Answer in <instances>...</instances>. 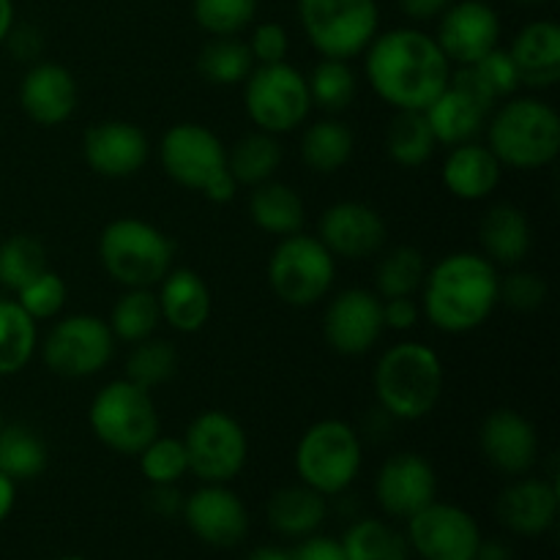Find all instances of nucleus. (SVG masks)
Here are the masks:
<instances>
[{
  "label": "nucleus",
  "mask_w": 560,
  "mask_h": 560,
  "mask_svg": "<svg viewBox=\"0 0 560 560\" xmlns=\"http://www.w3.org/2000/svg\"><path fill=\"white\" fill-rule=\"evenodd\" d=\"M366 82L394 113H421L452 82V60L421 27H392L364 49Z\"/></svg>",
  "instance_id": "nucleus-1"
},
{
  "label": "nucleus",
  "mask_w": 560,
  "mask_h": 560,
  "mask_svg": "<svg viewBox=\"0 0 560 560\" xmlns=\"http://www.w3.org/2000/svg\"><path fill=\"white\" fill-rule=\"evenodd\" d=\"M498 282L501 273L481 252H452L427 268L419 290L421 317L452 337L476 331L495 312Z\"/></svg>",
  "instance_id": "nucleus-2"
},
{
  "label": "nucleus",
  "mask_w": 560,
  "mask_h": 560,
  "mask_svg": "<svg viewBox=\"0 0 560 560\" xmlns=\"http://www.w3.org/2000/svg\"><path fill=\"white\" fill-rule=\"evenodd\" d=\"M485 145L495 153L503 170L550 167L560 153V115L539 96H509L490 113Z\"/></svg>",
  "instance_id": "nucleus-3"
},
{
  "label": "nucleus",
  "mask_w": 560,
  "mask_h": 560,
  "mask_svg": "<svg viewBox=\"0 0 560 560\" xmlns=\"http://www.w3.org/2000/svg\"><path fill=\"white\" fill-rule=\"evenodd\" d=\"M443 383L441 355L416 339L383 350L372 372L377 405L397 421L427 419L441 402Z\"/></svg>",
  "instance_id": "nucleus-4"
},
{
  "label": "nucleus",
  "mask_w": 560,
  "mask_h": 560,
  "mask_svg": "<svg viewBox=\"0 0 560 560\" xmlns=\"http://www.w3.org/2000/svg\"><path fill=\"white\" fill-rule=\"evenodd\" d=\"M98 262L120 288H156L175 262V244L162 228L137 217L113 219L98 235Z\"/></svg>",
  "instance_id": "nucleus-5"
},
{
  "label": "nucleus",
  "mask_w": 560,
  "mask_h": 560,
  "mask_svg": "<svg viewBox=\"0 0 560 560\" xmlns=\"http://www.w3.org/2000/svg\"><path fill=\"white\" fill-rule=\"evenodd\" d=\"M295 474L328 501L355 485L364 465V441L359 430L342 419H320L306 427L295 443Z\"/></svg>",
  "instance_id": "nucleus-6"
},
{
  "label": "nucleus",
  "mask_w": 560,
  "mask_h": 560,
  "mask_svg": "<svg viewBox=\"0 0 560 560\" xmlns=\"http://www.w3.org/2000/svg\"><path fill=\"white\" fill-rule=\"evenodd\" d=\"M88 424L104 448L124 457H137L162 432L151 392L126 377L109 381L93 394Z\"/></svg>",
  "instance_id": "nucleus-7"
},
{
  "label": "nucleus",
  "mask_w": 560,
  "mask_h": 560,
  "mask_svg": "<svg viewBox=\"0 0 560 560\" xmlns=\"http://www.w3.org/2000/svg\"><path fill=\"white\" fill-rule=\"evenodd\" d=\"M295 14L320 58H359L381 33L377 0H295Z\"/></svg>",
  "instance_id": "nucleus-8"
},
{
  "label": "nucleus",
  "mask_w": 560,
  "mask_h": 560,
  "mask_svg": "<svg viewBox=\"0 0 560 560\" xmlns=\"http://www.w3.org/2000/svg\"><path fill=\"white\" fill-rule=\"evenodd\" d=\"M268 288L282 304L293 310H310L320 304L337 279V257L320 244L317 235L304 230L288 238H277L266 266Z\"/></svg>",
  "instance_id": "nucleus-9"
},
{
  "label": "nucleus",
  "mask_w": 560,
  "mask_h": 560,
  "mask_svg": "<svg viewBox=\"0 0 560 560\" xmlns=\"http://www.w3.org/2000/svg\"><path fill=\"white\" fill-rule=\"evenodd\" d=\"M244 109L255 129L273 137L290 135L312 113L306 74L288 60L255 66L244 80Z\"/></svg>",
  "instance_id": "nucleus-10"
},
{
  "label": "nucleus",
  "mask_w": 560,
  "mask_h": 560,
  "mask_svg": "<svg viewBox=\"0 0 560 560\" xmlns=\"http://www.w3.org/2000/svg\"><path fill=\"white\" fill-rule=\"evenodd\" d=\"M115 345L118 342H115L107 320L80 312V315L60 317L49 328L38 350H42L44 366L52 375L85 381V377L107 370L115 355Z\"/></svg>",
  "instance_id": "nucleus-11"
},
{
  "label": "nucleus",
  "mask_w": 560,
  "mask_h": 560,
  "mask_svg": "<svg viewBox=\"0 0 560 560\" xmlns=\"http://www.w3.org/2000/svg\"><path fill=\"white\" fill-rule=\"evenodd\" d=\"M189 474L202 485H230L241 476L249 459V438L224 410H202L184 432Z\"/></svg>",
  "instance_id": "nucleus-12"
},
{
  "label": "nucleus",
  "mask_w": 560,
  "mask_h": 560,
  "mask_svg": "<svg viewBox=\"0 0 560 560\" xmlns=\"http://www.w3.org/2000/svg\"><path fill=\"white\" fill-rule=\"evenodd\" d=\"M405 523L410 552L421 560H476L485 539L474 514L438 498Z\"/></svg>",
  "instance_id": "nucleus-13"
},
{
  "label": "nucleus",
  "mask_w": 560,
  "mask_h": 560,
  "mask_svg": "<svg viewBox=\"0 0 560 560\" xmlns=\"http://www.w3.org/2000/svg\"><path fill=\"white\" fill-rule=\"evenodd\" d=\"M159 164L173 184L202 191L228 170V145L202 124H175L159 140Z\"/></svg>",
  "instance_id": "nucleus-14"
},
{
  "label": "nucleus",
  "mask_w": 560,
  "mask_h": 560,
  "mask_svg": "<svg viewBox=\"0 0 560 560\" xmlns=\"http://www.w3.org/2000/svg\"><path fill=\"white\" fill-rule=\"evenodd\" d=\"M383 334V299L375 290L345 288L331 295L323 312V339L334 353L361 359L377 348Z\"/></svg>",
  "instance_id": "nucleus-15"
},
{
  "label": "nucleus",
  "mask_w": 560,
  "mask_h": 560,
  "mask_svg": "<svg viewBox=\"0 0 560 560\" xmlns=\"http://www.w3.org/2000/svg\"><path fill=\"white\" fill-rule=\"evenodd\" d=\"M317 238L337 260L355 262L386 249L388 224L370 202L339 200L320 213Z\"/></svg>",
  "instance_id": "nucleus-16"
},
{
  "label": "nucleus",
  "mask_w": 560,
  "mask_h": 560,
  "mask_svg": "<svg viewBox=\"0 0 560 560\" xmlns=\"http://www.w3.org/2000/svg\"><path fill=\"white\" fill-rule=\"evenodd\" d=\"M180 517L208 547L230 550L249 536V509L228 485H202L184 498Z\"/></svg>",
  "instance_id": "nucleus-17"
},
{
  "label": "nucleus",
  "mask_w": 560,
  "mask_h": 560,
  "mask_svg": "<svg viewBox=\"0 0 560 560\" xmlns=\"http://www.w3.org/2000/svg\"><path fill=\"white\" fill-rule=\"evenodd\" d=\"M501 14L487 0H457L438 16L435 42L452 66H470L501 47Z\"/></svg>",
  "instance_id": "nucleus-18"
},
{
  "label": "nucleus",
  "mask_w": 560,
  "mask_h": 560,
  "mask_svg": "<svg viewBox=\"0 0 560 560\" xmlns=\"http://www.w3.org/2000/svg\"><path fill=\"white\" fill-rule=\"evenodd\" d=\"M375 501L388 517L410 520L438 498V474L419 452H397L377 468Z\"/></svg>",
  "instance_id": "nucleus-19"
},
{
  "label": "nucleus",
  "mask_w": 560,
  "mask_h": 560,
  "mask_svg": "<svg viewBox=\"0 0 560 560\" xmlns=\"http://www.w3.org/2000/svg\"><path fill=\"white\" fill-rule=\"evenodd\" d=\"M479 448L498 474L517 479L536 468L541 441L528 416L512 408H498L481 421Z\"/></svg>",
  "instance_id": "nucleus-20"
},
{
  "label": "nucleus",
  "mask_w": 560,
  "mask_h": 560,
  "mask_svg": "<svg viewBox=\"0 0 560 560\" xmlns=\"http://www.w3.org/2000/svg\"><path fill=\"white\" fill-rule=\"evenodd\" d=\"M85 164L102 178H131L151 159V142L137 124L129 120H102L82 137Z\"/></svg>",
  "instance_id": "nucleus-21"
},
{
  "label": "nucleus",
  "mask_w": 560,
  "mask_h": 560,
  "mask_svg": "<svg viewBox=\"0 0 560 560\" xmlns=\"http://www.w3.org/2000/svg\"><path fill=\"white\" fill-rule=\"evenodd\" d=\"M80 88L66 66L52 60H36L27 66L20 82V107L36 126L52 129L74 115Z\"/></svg>",
  "instance_id": "nucleus-22"
},
{
  "label": "nucleus",
  "mask_w": 560,
  "mask_h": 560,
  "mask_svg": "<svg viewBox=\"0 0 560 560\" xmlns=\"http://www.w3.org/2000/svg\"><path fill=\"white\" fill-rule=\"evenodd\" d=\"M560 492L552 479L541 476H517L506 490L498 495L495 514L501 525L512 534L534 539L552 530L558 520Z\"/></svg>",
  "instance_id": "nucleus-23"
},
{
  "label": "nucleus",
  "mask_w": 560,
  "mask_h": 560,
  "mask_svg": "<svg viewBox=\"0 0 560 560\" xmlns=\"http://www.w3.org/2000/svg\"><path fill=\"white\" fill-rule=\"evenodd\" d=\"M441 180L448 195L457 200L481 202L501 186L503 164L485 142H463V145L448 148L441 167Z\"/></svg>",
  "instance_id": "nucleus-24"
},
{
  "label": "nucleus",
  "mask_w": 560,
  "mask_h": 560,
  "mask_svg": "<svg viewBox=\"0 0 560 560\" xmlns=\"http://www.w3.org/2000/svg\"><path fill=\"white\" fill-rule=\"evenodd\" d=\"M520 74V85L547 91L560 80V27L552 20H534L506 49Z\"/></svg>",
  "instance_id": "nucleus-25"
},
{
  "label": "nucleus",
  "mask_w": 560,
  "mask_h": 560,
  "mask_svg": "<svg viewBox=\"0 0 560 560\" xmlns=\"http://www.w3.org/2000/svg\"><path fill=\"white\" fill-rule=\"evenodd\" d=\"M156 288L162 323H167L173 331L197 334L208 326L213 312V295L200 273L191 268H173Z\"/></svg>",
  "instance_id": "nucleus-26"
},
{
  "label": "nucleus",
  "mask_w": 560,
  "mask_h": 560,
  "mask_svg": "<svg viewBox=\"0 0 560 560\" xmlns=\"http://www.w3.org/2000/svg\"><path fill=\"white\" fill-rule=\"evenodd\" d=\"M481 255L495 268H517L534 246V230L523 208L514 202H495L487 208L479 224Z\"/></svg>",
  "instance_id": "nucleus-27"
},
{
  "label": "nucleus",
  "mask_w": 560,
  "mask_h": 560,
  "mask_svg": "<svg viewBox=\"0 0 560 560\" xmlns=\"http://www.w3.org/2000/svg\"><path fill=\"white\" fill-rule=\"evenodd\" d=\"M421 113H424L438 145L446 148L479 140V135H485L487 118H490V109H487L485 104L476 102L474 96L459 91L452 82H448L446 91L438 93V96L432 98L430 107L421 109Z\"/></svg>",
  "instance_id": "nucleus-28"
},
{
  "label": "nucleus",
  "mask_w": 560,
  "mask_h": 560,
  "mask_svg": "<svg viewBox=\"0 0 560 560\" xmlns=\"http://www.w3.org/2000/svg\"><path fill=\"white\" fill-rule=\"evenodd\" d=\"M328 517V498L306 485H290L268 498L266 520L284 539H306L317 534Z\"/></svg>",
  "instance_id": "nucleus-29"
},
{
  "label": "nucleus",
  "mask_w": 560,
  "mask_h": 560,
  "mask_svg": "<svg viewBox=\"0 0 560 560\" xmlns=\"http://www.w3.org/2000/svg\"><path fill=\"white\" fill-rule=\"evenodd\" d=\"M249 219L257 230L273 238H288L304 230L306 206L299 191L284 180H266L252 186L249 191Z\"/></svg>",
  "instance_id": "nucleus-30"
},
{
  "label": "nucleus",
  "mask_w": 560,
  "mask_h": 560,
  "mask_svg": "<svg viewBox=\"0 0 560 560\" xmlns=\"http://www.w3.org/2000/svg\"><path fill=\"white\" fill-rule=\"evenodd\" d=\"M355 137L337 115L315 120L301 135V162L317 175H334L353 159Z\"/></svg>",
  "instance_id": "nucleus-31"
},
{
  "label": "nucleus",
  "mask_w": 560,
  "mask_h": 560,
  "mask_svg": "<svg viewBox=\"0 0 560 560\" xmlns=\"http://www.w3.org/2000/svg\"><path fill=\"white\" fill-rule=\"evenodd\" d=\"M36 350L38 323L14 299H0V377L20 375Z\"/></svg>",
  "instance_id": "nucleus-32"
},
{
  "label": "nucleus",
  "mask_w": 560,
  "mask_h": 560,
  "mask_svg": "<svg viewBox=\"0 0 560 560\" xmlns=\"http://www.w3.org/2000/svg\"><path fill=\"white\" fill-rule=\"evenodd\" d=\"M282 164V145L279 137L255 129L241 137L233 148H228V173L238 186L266 184L277 175Z\"/></svg>",
  "instance_id": "nucleus-33"
},
{
  "label": "nucleus",
  "mask_w": 560,
  "mask_h": 560,
  "mask_svg": "<svg viewBox=\"0 0 560 560\" xmlns=\"http://www.w3.org/2000/svg\"><path fill=\"white\" fill-rule=\"evenodd\" d=\"M348 560H410V545L405 534L377 517H361L348 525L342 539Z\"/></svg>",
  "instance_id": "nucleus-34"
},
{
  "label": "nucleus",
  "mask_w": 560,
  "mask_h": 560,
  "mask_svg": "<svg viewBox=\"0 0 560 560\" xmlns=\"http://www.w3.org/2000/svg\"><path fill=\"white\" fill-rule=\"evenodd\" d=\"M49 452L44 438L27 424H3L0 430V474L20 481L38 479L47 470Z\"/></svg>",
  "instance_id": "nucleus-35"
},
{
  "label": "nucleus",
  "mask_w": 560,
  "mask_h": 560,
  "mask_svg": "<svg viewBox=\"0 0 560 560\" xmlns=\"http://www.w3.org/2000/svg\"><path fill=\"white\" fill-rule=\"evenodd\" d=\"M107 323L115 342L137 345L142 339L153 337L159 323H162V312H159L153 288H126L113 304Z\"/></svg>",
  "instance_id": "nucleus-36"
},
{
  "label": "nucleus",
  "mask_w": 560,
  "mask_h": 560,
  "mask_svg": "<svg viewBox=\"0 0 560 560\" xmlns=\"http://www.w3.org/2000/svg\"><path fill=\"white\" fill-rule=\"evenodd\" d=\"M252 69H255V58L238 36H213L211 42L202 44L200 55H197L200 77L219 88L244 85Z\"/></svg>",
  "instance_id": "nucleus-37"
},
{
  "label": "nucleus",
  "mask_w": 560,
  "mask_h": 560,
  "mask_svg": "<svg viewBox=\"0 0 560 560\" xmlns=\"http://www.w3.org/2000/svg\"><path fill=\"white\" fill-rule=\"evenodd\" d=\"M435 148L438 142L432 137L424 113L405 109V113L394 115L386 129V151L394 164L405 170L424 167L435 156Z\"/></svg>",
  "instance_id": "nucleus-38"
},
{
  "label": "nucleus",
  "mask_w": 560,
  "mask_h": 560,
  "mask_svg": "<svg viewBox=\"0 0 560 560\" xmlns=\"http://www.w3.org/2000/svg\"><path fill=\"white\" fill-rule=\"evenodd\" d=\"M312 107L323 109L326 115H339L350 109L359 96V77H355L350 60L323 58L306 77Z\"/></svg>",
  "instance_id": "nucleus-39"
},
{
  "label": "nucleus",
  "mask_w": 560,
  "mask_h": 560,
  "mask_svg": "<svg viewBox=\"0 0 560 560\" xmlns=\"http://www.w3.org/2000/svg\"><path fill=\"white\" fill-rule=\"evenodd\" d=\"M427 257L416 246H394L383 252L375 268V293L381 299H402L419 295L427 277Z\"/></svg>",
  "instance_id": "nucleus-40"
},
{
  "label": "nucleus",
  "mask_w": 560,
  "mask_h": 560,
  "mask_svg": "<svg viewBox=\"0 0 560 560\" xmlns=\"http://www.w3.org/2000/svg\"><path fill=\"white\" fill-rule=\"evenodd\" d=\"M175 372H178V350L167 339L148 337L131 345L129 355H126L124 377L140 388H148V392L173 381Z\"/></svg>",
  "instance_id": "nucleus-41"
},
{
  "label": "nucleus",
  "mask_w": 560,
  "mask_h": 560,
  "mask_svg": "<svg viewBox=\"0 0 560 560\" xmlns=\"http://www.w3.org/2000/svg\"><path fill=\"white\" fill-rule=\"evenodd\" d=\"M47 268V246L36 235L16 233L0 244V288L16 293Z\"/></svg>",
  "instance_id": "nucleus-42"
},
{
  "label": "nucleus",
  "mask_w": 560,
  "mask_h": 560,
  "mask_svg": "<svg viewBox=\"0 0 560 560\" xmlns=\"http://www.w3.org/2000/svg\"><path fill=\"white\" fill-rule=\"evenodd\" d=\"M140 474L148 485H180L189 476V457H186L184 438L162 435L159 432L140 454Z\"/></svg>",
  "instance_id": "nucleus-43"
},
{
  "label": "nucleus",
  "mask_w": 560,
  "mask_h": 560,
  "mask_svg": "<svg viewBox=\"0 0 560 560\" xmlns=\"http://www.w3.org/2000/svg\"><path fill=\"white\" fill-rule=\"evenodd\" d=\"M191 16L208 36H241L257 16V0H191Z\"/></svg>",
  "instance_id": "nucleus-44"
},
{
  "label": "nucleus",
  "mask_w": 560,
  "mask_h": 560,
  "mask_svg": "<svg viewBox=\"0 0 560 560\" xmlns=\"http://www.w3.org/2000/svg\"><path fill=\"white\" fill-rule=\"evenodd\" d=\"M14 301L33 317L36 323L42 320H55L60 312L66 310V301H69V288H66L63 277L55 271L38 273L36 279L20 288L14 293Z\"/></svg>",
  "instance_id": "nucleus-45"
},
{
  "label": "nucleus",
  "mask_w": 560,
  "mask_h": 560,
  "mask_svg": "<svg viewBox=\"0 0 560 560\" xmlns=\"http://www.w3.org/2000/svg\"><path fill=\"white\" fill-rule=\"evenodd\" d=\"M550 288H547L545 277L534 271H509L506 277H501L498 282V304L509 306L512 312H536L545 306Z\"/></svg>",
  "instance_id": "nucleus-46"
},
{
  "label": "nucleus",
  "mask_w": 560,
  "mask_h": 560,
  "mask_svg": "<svg viewBox=\"0 0 560 560\" xmlns=\"http://www.w3.org/2000/svg\"><path fill=\"white\" fill-rule=\"evenodd\" d=\"M246 47L255 58V66L282 63L290 52V33L279 22H260V25L252 27Z\"/></svg>",
  "instance_id": "nucleus-47"
},
{
  "label": "nucleus",
  "mask_w": 560,
  "mask_h": 560,
  "mask_svg": "<svg viewBox=\"0 0 560 560\" xmlns=\"http://www.w3.org/2000/svg\"><path fill=\"white\" fill-rule=\"evenodd\" d=\"M421 320V306L416 295H402V299H383V326L388 331H413Z\"/></svg>",
  "instance_id": "nucleus-48"
},
{
  "label": "nucleus",
  "mask_w": 560,
  "mask_h": 560,
  "mask_svg": "<svg viewBox=\"0 0 560 560\" xmlns=\"http://www.w3.org/2000/svg\"><path fill=\"white\" fill-rule=\"evenodd\" d=\"M290 560H348L345 558L342 541L323 536L320 530L306 539H299V545L290 550Z\"/></svg>",
  "instance_id": "nucleus-49"
},
{
  "label": "nucleus",
  "mask_w": 560,
  "mask_h": 560,
  "mask_svg": "<svg viewBox=\"0 0 560 560\" xmlns=\"http://www.w3.org/2000/svg\"><path fill=\"white\" fill-rule=\"evenodd\" d=\"M3 47H9V52L14 55L16 60H22V63H36L38 55H42L44 49V36L38 27L33 25H16L11 27L9 38H5Z\"/></svg>",
  "instance_id": "nucleus-50"
},
{
  "label": "nucleus",
  "mask_w": 560,
  "mask_h": 560,
  "mask_svg": "<svg viewBox=\"0 0 560 560\" xmlns=\"http://www.w3.org/2000/svg\"><path fill=\"white\" fill-rule=\"evenodd\" d=\"M148 509L159 517H175L184 509V495L178 485H151V492L145 495Z\"/></svg>",
  "instance_id": "nucleus-51"
},
{
  "label": "nucleus",
  "mask_w": 560,
  "mask_h": 560,
  "mask_svg": "<svg viewBox=\"0 0 560 560\" xmlns=\"http://www.w3.org/2000/svg\"><path fill=\"white\" fill-rule=\"evenodd\" d=\"M394 424H399V421L394 419V416H388L381 405H375V408L366 413V419L361 421V430H359L361 441H375V443L386 441V438H392Z\"/></svg>",
  "instance_id": "nucleus-52"
},
{
  "label": "nucleus",
  "mask_w": 560,
  "mask_h": 560,
  "mask_svg": "<svg viewBox=\"0 0 560 560\" xmlns=\"http://www.w3.org/2000/svg\"><path fill=\"white\" fill-rule=\"evenodd\" d=\"M399 11L413 22H430L438 20L454 0H397Z\"/></svg>",
  "instance_id": "nucleus-53"
},
{
  "label": "nucleus",
  "mask_w": 560,
  "mask_h": 560,
  "mask_svg": "<svg viewBox=\"0 0 560 560\" xmlns=\"http://www.w3.org/2000/svg\"><path fill=\"white\" fill-rule=\"evenodd\" d=\"M238 189H241V186L235 184L233 175H230L228 170H224V173H219L217 178H213L211 184H208L206 189L200 191V195L206 197V200L217 202V206H224V202H233V197L238 195Z\"/></svg>",
  "instance_id": "nucleus-54"
},
{
  "label": "nucleus",
  "mask_w": 560,
  "mask_h": 560,
  "mask_svg": "<svg viewBox=\"0 0 560 560\" xmlns=\"http://www.w3.org/2000/svg\"><path fill=\"white\" fill-rule=\"evenodd\" d=\"M16 503V481L9 479L5 474H0V525L9 520V514L14 512Z\"/></svg>",
  "instance_id": "nucleus-55"
},
{
  "label": "nucleus",
  "mask_w": 560,
  "mask_h": 560,
  "mask_svg": "<svg viewBox=\"0 0 560 560\" xmlns=\"http://www.w3.org/2000/svg\"><path fill=\"white\" fill-rule=\"evenodd\" d=\"M476 560H512V547L501 539H481Z\"/></svg>",
  "instance_id": "nucleus-56"
},
{
  "label": "nucleus",
  "mask_w": 560,
  "mask_h": 560,
  "mask_svg": "<svg viewBox=\"0 0 560 560\" xmlns=\"http://www.w3.org/2000/svg\"><path fill=\"white\" fill-rule=\"evenodd\" d=\"M14 22H16L14 0H0V47H3L5 38H9Z\"/></svg>",
  "instance_id": "nucleus-57"
},
{
  "label": "nucleus",
  "mask_w": 560,
  "mask_h": 560,
  "mask_svg": "<svg viewBox=\"0 0 560 560\" xmlns=\"http://www.w3.org/2000/svg\"><path fill=\"white\" fill-rule=\"evenodd\" d=\"M246 560H290V550H282V547H257L255 552H249Z\"/></svg>",
  "instance_id": "nucleus-58"
},
{
  "label": "nucleus",
  "mask_w": 560,
  "mask_h": 560,
  "mask_svg": "<svg viewBox=\"0 0 560 560\" xmlns=\"http://www.w3.org/2000/svg\"><path fill=\"white\" fill-rule=\"evenodd\" d=\"M517 3H523V5H541V3H547V0H517Z\"/></svg>",
  "instance_id": "nucleus-59"
},
{
  "label": "nucleus",
  "mask_w": 560,
  "mask_h": 560,
  "mask_svg": "<svg viewBox=\"0 0 560 560\" xmlns=\"http://www.w3.org/2000/svg\"><path fill=\"white\" fill-rule=\"evenodd\" d=\"M55 560H91V558H82V556H63V558H55Z\"/></svg>",
  "instance_id": "nucleus-60"
},
{
  "label": "nucleus",
  "mask_w": 560,
  "mask_h": 560,
  "mask_svg": "<svg viewBox=\"0 0 560 560\" xmlns=\"http://www.w3.org/2000/svg\"><path fill=\"white\" fill-rule=\"evenodd\" d=\"M3 424H5V419H3V410H0V430H3Z\"/></svg>",
  "instance_id": "nucleus-61"
}]
</instances>
